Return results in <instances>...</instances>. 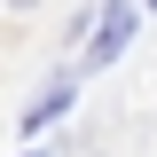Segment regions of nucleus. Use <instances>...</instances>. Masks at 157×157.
<instances>
[{
    "label": "nucleus",
    "mask_w": 157,
    "mask_h": 157,
    "mask_svg": "<svg viewBox=\"0 0 157 157\" xmlns=\"http://www.w3.org/2000/svg\"><path fill=\"white\" fill-rule=\"evenodd\" d=\"M126 39H134V0H110V8H102V32L86 39V55H94V63H110Z\"/></svg>",
    "instance_id": "f257e3e1"
},
{
    "label": "nucleus",
    "mask_w": 157,
    "mask_h": 157,
    "mask_svg": "<svg viewBox=\"0 0 157 157\" xmlns=\"http://www.w3.org/2000/svg\"><path fill=\"white\" fill-rule=\"evenodd\" d=\"M63 102H71V78H47V94H39L32 110H24V126H47V118H55Z\"/></svg>",
    "instance_id": "f03ea898"
}]
</instances>
